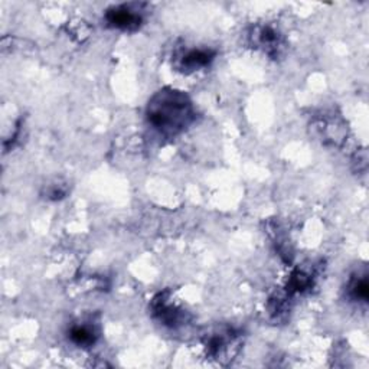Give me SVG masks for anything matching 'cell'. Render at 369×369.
Returning <instances> with one entry per match:
<instances>
[{"label": "cell", "instance_id": "obj_1", "mask_svg": "<svg viewBox=\"0 0 369 369\" xmlns=\"http://www.w3.org/2000/svg\"><path fill=\"white\" fill-rule=\"evenodd\" d=\"M147 122L164 136H176L195 119L194 104L182 91L161 90L147 104Z\"/></svg>", "mask_w": 369, "mask_h": 369}, {"label": "cell", "instance_id": "obj_2", "mask_svg": "<svg viewBox=\"0 0 369 369\" xmlns=\"http://www.w3.org/2000/svg\"><path fill=\"white\" fill-rule=\"evenodd\" d=\"M106 21L111 27L131 32L140 27L143 16L139 13V9H133L131 5H122L110 9L106 13Z\"/></svg>", "mask_w": 369, "mask_h": 369}, {"label": "cell", "instance_id": "obj_3", "mask_svg": "<svg viewBox=\"0 0 369 369\" xmlns=\"http://www.w3.org/2000/svg\"><path fill=\"white\" fill-rule=\"evenodd\" d=\"M214 56L215 54L208 49H189L185 54L179 55L178 60H176V67L183 72H194L210 65Z\"/></svg>", "mask_w": 369, "mask_h": 369}, {"label": "cell", "instance_id": "obj_4", "mask_svg": "<svg viewBox=\"0 0 369 369\" xmlns=\"http://www.w3.org/2000/svg\"><path fill=\"white\" fill-rule=\"evenodd\" d=\"M68 336L71 339V342L80 348L93 346L98 337L96 329L88 326V324H76V326L71 328Z\"/></svg>", "mask_w": 369, "mask_h": 369}, {"label": "cell", "instance_id": "obj_5", "mask_svg": "<svg viewBox=\"0 0 369 369\" xmlns=\"http://www.w3.org/2000/svg\"><path fill=\"white\" fill-rule=\"evenodd\" d=\"M349 298L359 303H366L369 298V286H368V276L358 274L349 282L348 287Z\"/></svg>", "mask_w": 369, "mask_h": 369}, {"label": "cell", "instance_id": "obj_6", "mask_svg": "<svg viewBox=\"0 0 369 369\" xmlns=\"http://www.w3.org/2000/svg\"><path fill=\"white\" fill-rule=\"evenodd\" d=\"M257 39L260 47H262L269 54L277 52L282 48V41H280V36L276 31L270 27H262L260 29V32L257 34Z\"/></svg>", "mask_w": 369, "mask_h": 369}]
</instances>
